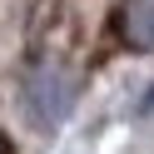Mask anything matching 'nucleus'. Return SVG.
Returning <instances> with one entry per match:
<instances>
[{
  "label": "nucleus",
  "mask_w": 154,
  "mask_h": 154,
  "mask_svg": "<svg viewBox=\"0 0 154 154\" xmlns=\"http://www.w3.org/2000/svg\"><path fill=\"white\" fill-rule=\"evenodd\" d=\"M25 100H30V114L40 124L65 119L70 104H75V75L60 70V65H35L30 80H25Z\"/></svg>",
  "instance_id": "nucleus-1"
},
{
  "label": "nucleus",
  "mask_w": 154,
  "mask_h": 154,
  "mask_svg": "<svg viewBox=\"0 0 154 154\" xmlns=\"http://www.w3.org/2000/svg\"><path fill=\"white\" fill-rule=\"evenodd\" d=\"M119 35L129 50H154V0H124Z\"/></svg>",
  "instance_id": "nucleus-2"
},
{
  "label": "nucleus",
  "mask_w": 154,
  "mask_h": 154,
  "mask_svg": "<svg viewBox=\"0 0 154 154\" xmlns=\"http://www.w3.org/2000/svg\"><path fill=\"white\" fill-rule=\"evenodd\" d=\"M0 154H5V139H0Z\"/></svg>",
  "instance_id": "nucleus-3"
}]
</instances>
